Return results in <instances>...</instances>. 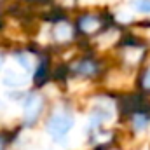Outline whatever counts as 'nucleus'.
<instances>
[{"label":"nucleus","mask_w":150,"mask_h":150,"mask_svg":"<svg viewBox=\"0 0 150 150\" xmlns=\"http://www.w3.org/2000/svg\"><path fill=\"white\" fill-rule=\"evenodd\" d=\"M56 56L58 54L51 47H42V51L37 56V61H35V68L32 72V87L47 89L49 86H52L54 65L58 59Z\"/></svg>","instance_id":"4"},{"label":"nucleus","mask_w":150,"mask_h":150,"mask_svg":"<svg viewBox=\"0 0 150 150\" xmlns=\"http://www.w3.org/2000/svg\"><path fill=\"white\" fill-rule=\"evenodd\" d=\"M25 133L26 131L18 122L0 124V150H18Z\"/></svg>","instance_id":"6"},{"label":"nucleus","mask_w":150,"mask_h":150,"mask_svg":"<svg viewBox=\"0 0 150 150\" xmlns=\"http://www.w3.org/2000/svg\"><path fill=\"white\" fill-rule=\"evenodd\" d=\"M133 9L140 14H150V0H133Z\"/></svg>","instance_id":"8"},{"label":"nucleus","mask_w":150,"mask_h":150,"mask_svg":"<svg viewBox=\"0 0 150 150\" xmlns=\"http://www.w3.org/2000/svg\"><path fill=\"white\" fill-rule=\"evenodd\" d=\"M133 87L150 96V63H145L138 68V72L133 77Z\"/></svg>","instance_id":"7"},{"label":"nucleus","mask_w":150,"mask_h":150,"mask_svg":"<svg viewBox=\"0 0 150 150\" xmlns=\"http://www.w3.org/2000/svg\"><path fill=\"white\" fill-rule=\"evenodd\" d=\"M52 98L47 94V89H37V87H26L23 91V96L19 103L16 105L19 110V119L16 120L26 133L35 131L40 127L45 113L51 107Z\"/></svg>","instance_id":"3"},{"label":"nucleus","mask_w":150,"mask_h":150,"mask_svg":"<svg viewBox=\"0 0 150 150\" xmlns=\"http://www.w3.org/2000/svg\"><path fill=\"white\" fill-rule=\"evenodd\" d=\"M5 108H7V101H5V100H4V98H0V113L4 112V110H5Z\"/></svg>","instance_id":"10"},{"label":"nucleus","mask_w":150,"mask_h":150,"mask_svg":"<svg viewBox=\"0 0 150 150\" xmlns=\"http://www.w3.org/2000/svg\"><path fill=\"white\" fill-rule=\"evenodd\" d=\"M72 84H86L94 87H107L110 79L112 63L103 58L96 49L86 45L80 47L79 52L68 58Z\"/></svg>","instance_id":"2"},{"label":"nucleus","mask_w":150,"mask_h":150,"mask_svg":"<svg viewBox=\"0 0 150 150\" xmlns=\"http://www.w3.org/2000/svg\"><path fill=\"white\" fill-rule=\"evenodd\" d=\"M7 61H9V51H5L4 47H0V74L7 67Z\"/></svg>","instance_id":"9"},{"label":"nucleus","mask_w":150,"mask_h":150,"mask_svg":"<svg viewBox=\"0 0 150 150\" xmlns=\"http://www.w3.org/2000/svg\"><path fill=\"white\" fill-rule=\"evenodd\" d=\"M0 86L4 91H18V89H26L32 86V75L23 72L16 65L5 67L4 72L0 74Z\"/></svg>","instance_id":"5"},{"label":"nucleus","mask_w":150,"mask_h":150,"mask_svg":"<svg viewBox=\"0 0 150 150\" xmlns=\"http://www.w3.org/2000/svg\"><path fill=\"white\" fill-rule=\"evenodd\" d=\"M77 117H79L77 100L70 93H59L56 98H52L51 107L40 127L52 145L67 149L70 136L77 127Z\"/></svg>","instance_id":"1"}]
</instances>
